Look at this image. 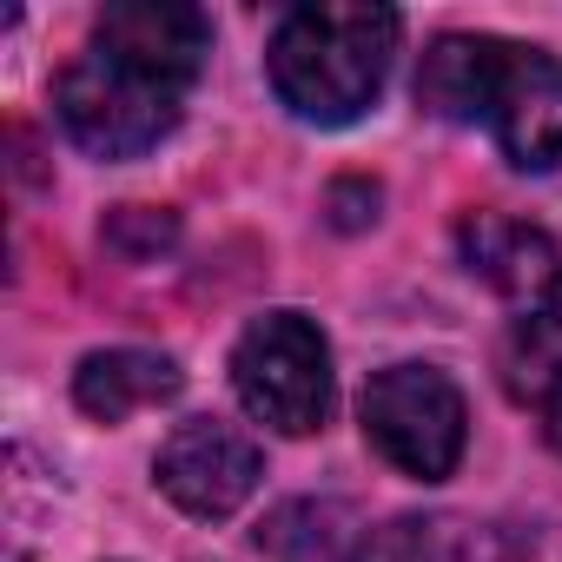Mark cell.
Instances as JSON below:
<instances>
[{
    "mask_svg": "<svg viewBox=\"0 0 562 562\" xmlns=\"http://www.w3.org/2000/svg\"><path fill=\"white\" fill-rule=\"evenodd\" d=\"M457 251L490 292H503L516 305V318H555L562 325V251L536 225L503 218V212H470L457 225Z\"/></svg>",
    "mask_w": 562,
    "mask_h": 562,
    "instance_id": "7",
    "label": "cell"
},
{
    "mask_svg": "<svg viewBox=\"0 0 562 562\" xmlns=\"http://www.w3.org/2000/svg\"><path fill=\"white\" fill-rule=\"evenodd\" d=\"M186 93H192V80L93 41L54 80V120L93 159H139V153H153L179 126Z\"/></svg>",
    "mask_w": 562,
    "mask_h": 562,
    "instance_id": "3",
    "label": "cell"
},
{
    "mask_svg": "<svg viewBox=\"0 0 562 562\" xmlns=\"http://www.w3.org/2000/svg\"><path fill=\"white\" fill-rule=\"evenodd\" d=\"M417 106L450 126H490L516 172L562 159V60L496 34H443L417 67Z\"/></svg>",
    "mask_w": 562,
    "mask_h": 562,
    "instance_id": "1",
    "label": "cell"
},
{
    "mask_svg": "<svg viewBox=\"0 0 562 562\" xmlns=\"http://www.w3.org/2000/svg\"><path fill=\"white\" fill-rule=\"evenodd\" d=\"M232 391L278 437H312V430H325L331 397H338L325 331L305 312H265L232 345Z\"/></svg>",
    "mask_w": 562,
    "mask_h": 562,
    "instance_id": "4",
    "label": "cell"
},
{
    "mask_svg": "<svg viewBox=\"0 0 562 562\" xmlns=\"http://www.w3.org/2000/svg\"><path fill=\"white\" fill-rule=\"evenodd\" d=\"M106 238L120 245V251H133V258H146V251H159V245H172V218L166 212H146V205H126L113 225H106Z\"/></svg>",
    "mask_w": 562,
    "mask_h": 562,
    "instance_id": "11",
    "label": "cell"
},
{
    "mask_svg": "<svg viewBox=\"0 0 562 562\" xmlns=\"http://www.w3.org/2000/svg\"><path fill=\"white\" fill-rule=\"evenodd\" d=\"M153 476H159V490H166L186 516L218 522V516H232V509L258 490L265 457H258V443H251L238 424L192 417V424H179V430L159 443Z\"/></svg>",
    "mask_w": 562,
    "mask_h": 562,
    "instance_id": "6",
    "label": "cell"
},
{
    "mask_svg": "<svg viewBox=\"0 0 562 562\" xmlns=\"http://www.w3.org/2000/svg\"><path fill=\"white\" fill-rule=\"evenodd\" d=\"M258 549L278 562H364L371 536L345 503H285L258 522Z\"/></svg>",
    "mask_w": 562,
    "mask_h": 562,
    "instance_id": "10",
    "label": "cell"
},
{
    "mask_svg": "<svg viewBox=\"0 0 562 562\" xmlns=\"http://www.w3.org/2000/svg\"><path fill=\"white\" fill-rule=\"evenodd\" d=\"M364 437L371 450L417 476V483H443L457 463H463V437H470V411H463V391L437 371V364H391L364 384Z\"/></svg>",
    "mask_w": 562,
    "mask_h": 562,
    "instance_id": "5",
    "label": "cell"
},
{
    "mask_svg": "<svg viewBox=\"0 0 562 562\" xmlns=\"http://www.w3.org/2000/svg\"><path fill=\"white\" fill-rule=\"evenodd\" d=\"M522 404H536V417H542V437L562 450V364H555V371H542V378L522 391Z\"/></svg>",
    "mask_w": 562,
    "mask_h": 562,
    "instance_id": "12",
    "label": "cell"
},
{
    "mask_svg": "<svg viewBox=\"0 0 562 562\" xmlns=\"http://www.w3.org/2000/svg\"><path fill=\"white\" fill-rule=\"evenodd\" d=\"M100 47H120L133 60H153L179 80H199L205 54H212V21L199 8H179V0H120L93 21Z\"/></svg>",
    "mask_w": 562,
    "mask_h": 562,
    "instance_id": "8",
    "label": "cell"
},
{
    "mask_svg": "<svg viewBox=\"0 0 562 562\" xmlns=\"http://www.w3.org/2000/svg\"><path fill=\"white\" fill-rule=\"evenodd\" d=\"M397 34L404 21L391 8H351V0L292 8L265 47L271 93L312 126H351L378 106Z\"/></svg>",
    "mask_w": 562,
    "mask_h": 562,
    "instance_id": "2",
    "label": "cell"
},
{
    "mask_svg": "<svg viewBox=\"0 0 562 562\" xmlns=\"http://www.w3.org/2000/svg\"><path fill=\"white\" fill-rule=\"evenodd\" d=\"M179 384H186V378H179L172 358L139 351V345H113V351L80 358V371H74V404H80L93 424H126L133 411L172 404Z\"/></svg>",
    "mask_w": 562,
    "mask_h": 562,
    "instance_id": "9",
    "label": "cell"
}]
</instances>
